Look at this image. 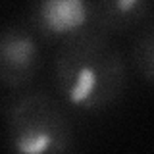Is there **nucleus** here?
I'll return each instance as SVG.
<instances>
[{
	"label": "nucleus",
	"mask_w": 154,
	"mask_h": 154,
	"mask_svg": "<svg viewBox=\"0 0 154 154\" xmlns=\"http://www.w3.org/2000/svg\"><path fill=\"white\" fill-rule=\"evenodd\" d=\"M135 71L143 77L146 83L154 85V25L144 29L137 37L131 54Z\"/></svg>",
	"instance_id": "6"
},
{
	"label": "nucleus",
	"mask_w": 154,
	"mask_h": 154,
	"mask_svg": "<svg viewBox=\"0 0 154 154\" xmlns=\"http://www.w3.org/2000/svg\"><path fill=\"white\" fill-rule=\"evenodd\" d=\"M52 83L67 108L98 114L127 89V62L112 37L93 25L62 41L52 60Z\"/></svg>",
	"instance_id": "1"
},
{
	"label": "nucleus",
	"mask_w": 154,
	"mask_h": 154,
	"mask_svg": "<svg viewBox=\"0 0 154 154\" xmlns=\"http://www.w3.org/2000/svg\"><path fill=\"white\" fill-rule=\"evenodd\" d=\"M31 27L38 37L64 41L91 27V0H35Z\"/></svg>",
	"instance_id": "4"
},
{
	"label": "nucleus",
	"mask_w": 154,
	"mask_h": 154,
	"mask_svg": "<svg viewBox=\"0 0 154 154\" xmlns=\"http://www.w3.org/2000/svg\"><path fill=\"white\" fill-rule=\"evenodd\" d=\"M6 144L17 154H62L73 148L67 106L45 91L14 93L2 104Z\"/></svg>",
	"instance_id": "2"
},
{
	"label": "nucleus",
	"mask_w": 154,
	"mask_h": 154,
	"mask_svg": "<svg viewBox=\"0 0 154 154\" xmlns=\"http://www.w3.org/2000/svg\"><path fill=\"white\" fill-rule=\"evenodd\" d=\"M42 64L38 33L25 25L0 29V87L19 91L37 77Z\"/></svg>",
	"instance_id": "3"
},
{
	"label": "nucleus",
	"mask_w": 154,
	"mask_h": 154,
	"mask_svg": "<svg viewBox=\"0 0 154 154\" xmlns=\"http://www.w3.org/2000/svg\"><path fill=\"white\" fill-rule=\"evenodd\" d=\"M154 0H91V25L114 37L141 25Z\"/></svg>",
	"instance_id": "5"
}]
</instances>
